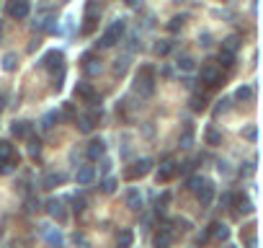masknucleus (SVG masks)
<instances>
[{
	"label": "nucleus",
	"mask_w": 263,
	"mask_h": 248,
	"mask_svg": "<svg viewBox=\"0 0 263 248\" xmlns=\"http://www.w3.org/2000/svg\"><path fill=\"white\" fill-rule=\"evenodd\" d=\"M134 91L140 96H152L155 93V67L152 65H142L140 73L134 78Z\"/></svg>",
	"instance_id": "nucleus-1"
},
{
	"label": "nucleus",
	"mask_w": 263,
	"mask_h": 248,
	"mask_svg": "<svg viewBox=\"0 0 263 248\" xmlns=\"http://www.w3.org/2000/svg\"><path fill=\"white\" fill-rule=\"evenodd\" d=\"M124 31H127V21H124V18H116V21H113V24L106 29L104 37L98 39V47H101V49H111L116 41H121Z\"/></svg>",
	"instance_id": "nucleus-2"
},
{
	"label": "nucleus",
	"mask_w": 263,
	"mask_h": 248,
	"mask_svg": "<svg viewBox=\"0 0 263 248\" xmlns=\"http://www.w3.org/2000/svg\"><path fill=\"white\" fill-rule=\"evenodd\" d=\"M199 83H204L207 88H217V85H222V73L217 70V65H214V62L201 65V70H199Z\"/></svg>",
	"instance_id": "nucleus-3"
},
{
	"label": "nucleus",
	"mask_w": 263,
	"mask_h": 248,
	"mask_svg": "<svg viewBox=\"0 0 263 248\" xmlns=\"http://www.w3.org/2000/svg\"><path fill=\"white\" fill-rule=\"evenodd\" d=\"M5 13H8L10 18H16V21L29 18V13H31V0H8Z\"/></svg>",
	"instance_id": "nucleus-4"
},
{
	"label": "nucleus",
	"mask_w": 263,
	"mask_h": 248,
	"mask_svg": "<svg viewBox=\"0 0 263 248\" xmlns=\"http://www.w3.org/2000/svg\"><path fill=\"white\" fill-rule=\"evenodd\" d=\"M152 171V158H140V161H134L132 168H127V178L134 181V178H142Z\"/></svg>",
	"instance_id": "nucleus-5"
},
{
	"label": "nucleus",
	"mask_w": 263,
	"mask_h": 248,
	"mask_svg": "<svg viewBox=\"0 0 263 248\" xmlns=\"http://www.w3.org/2000/svg\"><path fill=\"white\" fill-rule=\"evenodd\" d=\"M176 165H178V163H176V161H173V158H170V155H168V158H165V161H163V163H160V165H157V173H155V178H157V184H168V181H170V178H173V176L178 173V171H176Z\"/></svg>",
	"instance_id": "nucleus-6"
},
{
	"label": "nucleus",
	"mask_w": 263,
	"mask_h": 248,
	"mask_svg": "<svg viewBox=\"0 0 263 248\" xmlns=\"http://www.w3.org/2000/svg\"><path fill=\"white\" fill-rule=\"evenodd\" d=\"M62 52L60 49H49L47 54L41 57V67L44 70H52V73H57V70H62Z\"/></svg>",
	"instance_id": "nucleus-7"
},
{
	"label": "nucleus",
	"mask_w": 263,
	"mask_h": 248,
	"mask_svg": "<svg viewBox=\"0 0 263 248\" xmlns=\"http://www.w3.org/2000/svg\"><path fill=\"white\" fill-rule=\"evenodd\" d=\"M47 215L52 220H57V222H65L67 220V209L62 205V199H49L47 202Z\"/></svg>",
	"instance_id": "nucleus-8"
},
{
	"label": "nucleus",
	"mask_w": 263,
	"mask_h": 248,
	"mask_svg": "<svg viewBox=\"0 0 263 248\" xmlns=\"http://www.w3.org/2000/svg\"><path fill=\"white\" fill-rule=\"evenodd\" d=\"M104 153H106V142L101 140V137L90 140V142H88V148H85L88 161H101V158H104Z\"/></svg>",
	"instance_id": "nucleus-9"
},
{
	"label": "nucleus",
	"mask_w": 263,
	"mask_h": 248,
	"mask_svg": "<svg viewBox=\"0 0 263 248\" xmlns=\"http://www.w3.org/2000/svg\"><path fill=\"white\" fill-rule=\"evenodd\" d=\"M75 96L77 98H83V101H90V104H96V88H93V83H88V81H80L77 85H75Z\"/></svg>",
	"instance_id": "nucleus-10"
},
{
	"label": "nucleus",
	"mask_w": 263,
	"mask_h": 248,
	"mask_svg": "<svg viewBox=\"0 0 263 248\" xmlns=\"http://www.w3.org/2000/svg\"><path fill=\"white\" fill-rule=\"evenodd\" d=\"M98 117H101V111L96 114V111H90V114H83V117H75V124H77V129L80 132H93V127H96V122H98Z\"/></svg>",
	"instance_id": "nucleus-11"
},
{
	"label": "nucleus",
	"mask_w": 263,
	"mask_h": 248,
	"mask_svg": "<svg viewBox=\"0 0 263 248\" xmlns=\"http://www.w3.org/2000/svg\"><path fill=\"white\" fill-rule=\"evenodd\" d=\"M41 235H44V241H47L52 248H62V243H65L62 233L57 228H49V225H41Z\"/></svg>",
	"instance_id": "nucleus-12"
},
{
	"label": "nucleus",
	"mask_w": 263,
	"mask_h": 248,
	"mask_svg": "<svg viewBox=\"0 0 263 248\" xmlns=\"http://www.w3.org/2000/svg\"><path fill=\"white\" fill-rule=\"evenodd\" d=\"M54 16H52V10H47V8H44L41 10V16L37 18V21H34V29H39V31H54Z\"/></svg>",
	"instance_id": "nucleus-13"
},
{
	"label": "nucleus",
	"mask_w": 263,
	"mask_h": 248,
	"mask_svg": "<svg viewBox=\"0 0 263 248\" xmlns=\"http://www.w3.org/2000/svg\"><path fill=\"white\" fill-rule=\"evenodd\" d=\"M96 178V171H93V165H77V171H75V181L77 186H88L90 181Z\"/></svg>",
	"instance_id": "nucleus-14"
},
{
	"label": "nucleus",
	"mask_w": 263,
	"mask_h": 248,
	"mask_svg": "<svg viewBox=\"0 0 263 248\" xmlns=\"http://www.w3.org/2000/svg\"><path fill=\"white\" fill-rule=\"evenodd\" d=\"M232 205L237 207V212H240V215H250V212L256 209L253 199H250L248 194H237V197H232Z\"/></svg>",
	"instance_id": "nucleus-15"
},
{
	"label": "nucleus",
	"mask_w": 263,
	"mask_h": 248,
	"mask_svg": "<svg viewBox=\"0 0 263 248\" xmlns=\"http://www.w3.org/2000/svg\"><path fill=\"white\" fill-rule=\"evenodd\" d=\"M196 197L201 202V207H209L212 202H214V184L212 181H204V186L196 191Z\"/></svg>",
	"instance_id": "nucleus-16"
},
{
	"label": "nucleus",
	"mask_w": 263,
	"mask_h": 248,
	"mask_svg": "<svg viewBox=\"0 0 263 248\" xmlns=\"http://www.w3.org/2000/svg\"><path fill=\"white\" fill-rule=\"evenodd\" d=\"M209 238H217V241H230V228L225 222H212L209 225Z\"/></svg>",
	"instance_id": "nucleus-17"
},
{
	"label": "nucleus",
	"mask_w": 263,
	"mask_h": 248,
	"mask_svg": "<svg viewBox=\"0 0 263 248\" xmlns=\"http://www.w3.org/2000/svg\"><path fill=\"white\" fill-rule=\"evenodd\" d=\"M10 134H13L16 140H26L31 134V124L29 122H13L10 124Z\"/></svg>",
	"instance_id": "nucleus-18"
},
{
	"label": "nucleus",
	"mask_w": 263,
	"mask_h": 248,
	"mask_svg": "<svg viewBox=\"0 0 263 248\" xmlns=\"http://www.w3.org/2000/svg\"><path fill=\"white\" fill-rule=\"evenodd\" d=\"M142 205H145V202H142L140 189H129V191H127V207H129L132 212H140Z\"/></svg>",
	"instance_id": "nucleus-19"
},
{
	"label": "nucleus",
	"mask_w": 263,
	"mask_h": 248,
	"mask_svg": "<svg viewBox=\"0 0 263 248\" xmlns=\"http://www.w3.org/2000/svg\"><path fill=\"white\" fill-rule=\"evenodd\" d=\"M83 70L88 73V75H98L101 73V60H96L93 54H83Z\"/></svg>",
	"instance_id": "nucleus-20"
},
{
	"label": "nucleus",
	"mask_w": 263,
	"mask_h": 248,
	"mask_svg": "<svg viewBox=\"0 0 263 248\" xmlns=\"http://www.w3.org/2000/svg\"><path fill=\"white\" fill-rule=\"evenodd\" d=\"M65 178H67L65 173H54V171H52V173H47V176H44V181H41V186H44V189H54V186H60V184H65Z\"/></svg>",
	"instance_id": "nucleus-21"
},
{
	"label": "nucleus",
	"mask_w": 263,
	"mask_h": 248,
	"mask_svg": "<svg viewBox=\"0 0 263 248\" xmlns=\"http://www.w3.org/2000/svg\"><path fill=\"white\" fill-rule=\"evenodd\" d=\"M170 243H173V235H170V230H160L155 235V248H170Z\"/></svg>",
	"instance_id": "nucleus-22"
},
{
	"label": "nucleus",
	"mask_w": 263,
	"mask_h": 248,
	"mask_svg": "<svg viewBox=\"0 0 263 248\" xmlns=\"http://www.w3.org/2000/svg\"><path fill=\"white\" fill-rule=\"evenodd\" d=\"M60 119H62V114H60L57 109H54V111H47V114H44V119H41V127H44V129H52Z\"/></svg>",
	"instance_id": "nucleus-23"
},
{
	"label": "nucleus",
	"mask_w": 263,
	"mask_h": 248,
	"mask_svg": "<svg viewBox=\"0 0 263 248\" xmlns=\"http://www.w3.org/2000/svg\"><path fill=\"white\" fill-rule=\"evenodd\" d=\"M222 49L235 54V52L240 49V37H235V34H230V37H225V39H222Z\"/></svg>",
	"instance_id": "nucleus-24"
},
{
	"label": "nucleus",
	"mask_w": 263,
	"mask_h": 248,
	"mask_svg": "<svg viewBox=\"0 0 263 248\" xmlns=\"http://www.w3.org/2000/svg\"><path fill=\"white\" fill-rule=\"evenodd\" d=\"M16 155V150H13V145H10L8 140H0V163H5V161H10V158Z\"/></svg>",
	"instance_id": "nucleus-25"
},
{
	"label": "nucleus",
	"mask_w": 263,
	"mask_h": 248,
	"mask_svg": "<svg viewBox=\"0 0 263 248\" xmlns=\"http://www.w3.org/2000/svg\"><path fill=\"white\" fill-rule=\"evenodd\" d=\"M16 67H18V57H16V52L3 54V70H5V73H13Z\"/></svg>",
	"instance_id": "nucleus-26"
},
{
	"label": "nucleus",
	"mask_w": 263,
	"mask_h": 248,
	"mask_svg": "<svg viewBox=\"0 0 263 248\" xmlns=\"http://www.w3.org/2000/svg\"><path fill=\"white\" fill-rule=\"evenodd\" d=\"M127 67H129V54H121V57L116 60V62H113V75H124V73H127Z\"/></svg>",
	"instance_id": "nucleus-27"
},
{
	"label": "nucleus",
	"mask_w": 263,
	"mask_h": 248,
	"mask_svg": "<svg viewBox=\"0 0 263 248\" xmlns=\"http://www.w3.org/2000/svg\"><path fill=\"white\" fill-rule=\"evenodd\" d=\"M132 241H134L132 230H121V233L116 235V246H119V248H132Z\"/></svg>",
	"instance_id": "nucleus-28"
},
{
	"label": "nucleus",
	"mask_w": 263,
	"mask_h": 248,
	"mask_svg": "<svg viewBox=\"0 0 263 248\" xmlns=\"http://www.w3.org/2000/svg\"><path fill=\"white\" fill-rule=\"evenodd\" d=\"M253 93H256L253 85H240L237 91H235V98L237 101H250V98H253Z\"/></svg>",
	"instance_id": "nucleus-29"
},
{
	"label": "nucleus",
	"mask_w": 263,
	"mask_h": 248,
	"mask_svg": "<svg viewBox=\"0 0 263 248\" xmlns=\"http://www.w3.org/2000/svg\"><path fill=\"white\" fill-rule=\"evenodd\" d=\"M191 109L193 111H204V109H207V96H204V93H193L191 96Z\"/></svg>",
	"instance_id": "nucleus-30"
},
{
	"label": "nucleus",
	"mask_w": 263,
	"mask_h": 248,
	"mask_svg": "<svg viewBox=\"0 0 263 248\" xmlns=\"http://www.w3.org/2000/svg\"><path fill=\"white\" fill-rule=\"evenodd\" d=\"M116 186H119V181L113 176H106L104 181H101V191H104V194H113V191H116Z\"/></svg>",
	"instance_id": "nucleus-31"
},
{
	"label": "nucleus",
	"mask_w": 263,
	"mask_h": 248,
	"mask_svg": "<svg viewBox=\"0 0 263 248\" xmlns=\"http://www.w3.org/2000/svg\"><path fill=\"white\" fill-rule=\"evenodd\" d=\"M170 49H173V41H170V39H160L155 44V54H160V57H165Z\"/></svg>",
	"instance_id": "nucleus-32"
},
{
	"label": "nucleus",
	"mask_w": 263,
	"mask_h": 248,
	"mask_svg": "<svg viewBox=\"0 0 263 248\" xmlns=\"http://www.w3.org/2000/svg\"><path fill=\"white\" fill-rule=\"evenodd\" d=\"M184 24H186V16H173V18H170V24H168V31L178 34L181 29H184Z\"/></svg>",
	"instance_id": "nucleus-33"
},
{
	"label": "nucleus",
	"mask_w": 263,
	"mask_h": 248,
	"mask_svg": "<svg viewBox=\"0 0 263 248\" xmlns=\"http://www.w3.org/2000/svg\"><path fill=\"white\" fill-rule=\"evenodd\" d=\"M220 62H222V67H227V70H232V67H235V54H232V52H225V49H220Z\"/></svg>",
	"instance_id": "nucleus-34"
},
{
	"label": "nucleus",
	"mask_w": 263,
	"mask_h": 248,
	"mask_svg": "<svg viewBox=\"0 0 263 248\" xmlns=\"http://www.w3.org/2000/svg\"><path fill=\"white\" fill-rule=\"evenodd\" d=\"M204 137H207V145H220L222 142V134L214 127H207V134H204Z\"/></svg>",
	"instance_id": "nucleus-35"
},
{
	"label": "nucleus",
	"mask_w": 263,
	"mask_h": 248,
	"mask_svg": "<svg viewBox=\"0 0 263 248\" xmlns=\"http://www.w3.org/2000/svg\"><path fill=\"white\" fill-rule=\"evenodd\" d=\"M178 67H181V70H184V73H191L196 65H193V57H188V54H184V57H178Z\"/></svg>",
	"instance_id": "nucleus-36"
},
{
	"label": "nucleus",
	"mask_w": 263,
	"mask_h": 248,
	"mask_svg": "<svg viewBox=\"0 0 263 248\" xmlns=\"http://www.w3.org/2000/svg\"><path fill=\"white\" fill-rule=\"evenodd\" d=\"M204 181H207V178H204V176H191V178H188V189L193 191V194H196V191L204 186Z\"/></svg>",
	"instance_id": "nucleus-37"
},
{
	"label": "nucleus",
	"mask_w": 263,
	"mask_h": 248,
	"mask_svg": "<svg viewBox=\"0 0 263 248\" xmlns=\"http://www.w3.org/2000/svg\"><path fill=\"white\" fill-rule=\"evenodd\" d=\"M29 153L31 155H39L41 153V140L39 137H31V134H29Z\"/></svg>",
	"instance_id": "nucleus-38"
},
{
	"label": "nucleus",
	"mask_w": 263,
	"mask_h": 248,
	"mask_svg": "<svg viewBox=\"0 0 263 248\" xmlns=\"http://www.w3.org/2000/svg\"><path fill=\"white\" fill-rule=\"evenodd\" d=\"M214 44V39H212V34L209 31H204V34H199V47H204V49H209Z\"/></svg>",
	"instance_id": "nucleus-39"
},
{
	"label": "nucleus",
	"mask_w": 263,
	"mask_h": 248,
	"mask_svg": "<svg viewBox=\"0 0 263 248\" xmlns=\"http://www.w3.org/2000/svg\"><path fill=\"white\" fill-rule=\"evenodd\" d=\"M220 207L222 209L232 207V194H230V191H222V194H220Z\"/></svg>",
	"instance_id": "nucleus-40"
},
{
	"label": "nucleus",
	"mask_w": 263,
	"mask_h": 248,
	"mask_svg": "<svg viewBox=\"0 0 263 248\" xmlns=\"http://www.w3.org/2000/svg\"><path fill=\"white\" fill-rule=\"evenodd\" d=\"M227 109H230V98H220V101H217V109H214V117H220L222 111H227Z\"/></svg>",
	"instance_id": "nucleus-41"
},
{
	"label": "nucleus",
	"mask_w": 263,
	"mask_h": 248,
	"mask_svg": "<svg viewBox=\"0 0 263 248\" xmlns=\"http://www.w3.org/2000/svg\"><path fill=\"white\" fill-rule=\"evenodd\" d=\"M191 142H193V134H191V129H186L181 134V148H191Z\"/></svg>",
	"instance_id": "nucleus-42"
},
{
	"label": "nucleus",
	"mask_w": 263,
	"mask_h": 248,
	"mask_svg": "<svg viewBox=\"0 0 263 248\" xmlns=\"http://www.w3.org/2000/svg\"><path fill=\"white\" fill-rule=\"evenodd\" d=\"M73 205H75V207H73L75 212H83V209H85V197H75Z\"/></svg>",
	"instance_id": "nucleus-43"
},
{
	"label": "nucleus",
	"mask_w": 263,
	"mask_h": 248,
	"mask_svg": "<svg viewBox=\"0 0 263 248\" xmlns=\"http://www.w3.org/2000/svg\"><path fill=\"white\" fill-rule=\"evenodd\" d=\"M137 49H140V37L132 34V37H129V52H137Z\"/></svg>",
	"instance_id": "nucleus-44"
},
{
	"label": "nucleus",
	"mask_w": 263,
	"mask_h": 248,
	"mask_svg": "<svg viewBox=\"0 0 263 248\" xmlns=\"http://www.w3.org/2000/svg\"><path fill=\"white\" fill-rule=\"evenodd\" d=\"M207 241H209V228H207V230H201V233L196 235V246H204Z\"/></svg>",
	"instance_id": "nucleus-45"
},
{
	"label": "nucleus",
	"mask_w": 263,
	"mask_h": 248,
	"mask_svg": "<svg viewBox=\"0 0 263 248\" xmlns=\"http://www.w3.org/2000/svg\"><path fill=\"white\" fill-rule=\"evenodd\" d=\"M243 134H245L248 140H256V137H258V127H248V129H245Z\"/></svg>",
	"instance_id": "nucleus-46"
},
{
	"label": "nucleus",
	"mask_w": 263,
	"mask_h": 248,
	"mask_svg": "<svg viewBox=\"0 0 263 248\" xmlns=\"http://www.w3.org/2000/svg\"><path fill=\"white\" fill-rule=\"evenodd\" d=\"M245 246H248V248H258V238H256L253 233H250L248 238H245Z\"/></svg>",
	"instance_id": "nucleus-47"
},
{
	"label": "nucleus",
	"mask_w": 263,
	"mask_h": 248,
	"mask_svg": "<svg viewBox=\"0 0 263 248\" xmlns=\"http://www.w3.org/2000/svg\"><path fill=\"white\" fill-rule=\"evenodd\" d=\"M101 171H104V173L111 171V161H109V158H101Z\"/></svg>",
	"instance_id": "nucleus-48"
},
{
	"label": "nucleus",
	"mask_w": 263,
	"mask_h": 248,
	"mask_svg": "<svg viewBox=\"0 0 263 248\" xmlns=\"http://www.w3.org/2000/svg\"><path fill=\"white\" fill-rule=\"evenodd\" d=\"M220 173L230 176V173H232V171H230V163H220Z\"/></svg>",
	"instance_id": "nucleus-49"
},
{
	"label": "nucleus",
	"mask_w": 263,
	"mask_h": 248,
	"mask_svg": "<svg viewBox=\"0 0 263 248\" xmlns=\"http://www.w3.org/2000/svg\"><path fill=\"white\" fill-rule=\"evenodd\" d=\"M127 5H132V8H137V5H140V0H127Z\"/></svg>",
	"instance_id": "nucleus-50"
},
{
	"label": "nucleus",
	"mask_w": 263,
	"mask_h": 248,
	"mask_svg": "<svg viewBox=\"0 0 263 248\" xmlns=\"http://www.w3.org/2000/svg\"><path fill=\"white\" fill-rule=\"evenodd\" d=\"M0 39H3V26H0Z\"/></svg>",
	"instance_id": "nucleus-51"
},
{
	"label": "nucleus",
	"mask_w": 263,
	"mask_h": 248,
	"mask_svg": "<svg viewBox=\"0 0 263 248\" xmlns=\"http://www.w3.org/2000/svg\"><path fill=\"white\" fill-rule=\"evenodd\" d=\"M176 3H184V0H176Z\"/></svg>",
	"instance_id": "nucleus-52"
},
{
	"label": "nucleus",
	"mask_w": 263,
	"mask_h": 248,
	"mask_svg": "<svg viewBox=\"0 0 263 248\" xmlns=\"http://www.w3.org/2000/svg\"><path fill=\"white\" fill-rule=\"evenodd\" d=\"M0 238H3V230H0Z\"/></svg>",
	"instance_id": "nucleus-53"
},
{
	"label": "nucleus",
	"mask_w": 263,
	"mask_h": 248,
	"mask_svg": "<svg viewBox=\"0 0 263 248\" xmlns=\"http://www.w3.org/2000/svg\"><path fill=\"white\" fill-rule=\"evenodd\" d=\"M227 248H235V246H227Z\"/></svg>",
	"instance_id": "nucleus-54"
}]
</instances>
